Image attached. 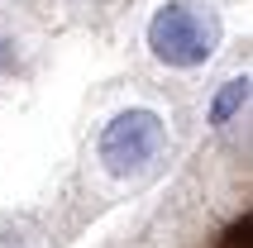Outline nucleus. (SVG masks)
I'll return each instance as SVG.
<instances>
[{
	"instance_id": "obj_3",
	"label": "nucleus",
	"mask_w": 253,
	"mask_h": 248,
	"mask_svg": "<svg viewBox=\"0 0 253 248\" xmlns=\"http://www.w3.org/2000/svg\"><path fill=\"white\" fill-rule=\"evenodd\" d=\"M244 100H249V77L225 82V91H220L215 105H211V124H229V120H234V110H244Z\"/></svg>"
},
{
	"instance_id": "obj_2",
	"label": "nucleus",
	"mask_w": 253,
	"mask_h": 248,
	"mask_svg": "<svg viewBox=\"0 0 253 248\" xmlns=\"http://www.w3.org/2000/svg\"><path fill=\"white\" fill-rule=\"evenodd\" d=\"M168 143V129H163V115L153 110H125L115 115L105 124V134H100V163L110 167L115 177H129V172H139L148 167L163 153Z\"/></svg>"
},
{
	"instance_id": "obj_1",
	"label": "nucleus",
	"mask_w": 253,
	"mask_h": 248,
	"mask_svg": "<svg viewBox=\"0 0 253 248\" xmlns=\"http://www.w3.org/2000/svg\"><path fill=\"white\" fill-rule=\"evenodd\" d=\"M220 43V24L215 14H206L191 0H168L163 10L148 19V48L158 62L168 67H201Z\"/></svg>"
}]
</instances>
